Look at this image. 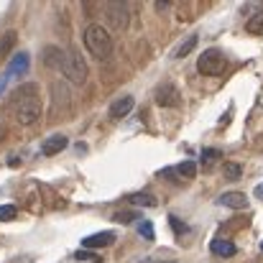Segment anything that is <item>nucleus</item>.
Returning <instances> with one entry per match:
<instances>
[{"label": "nucleus", "mask_w": 263, "mask_h": 263, "mask_svg": "<svg viewBox=\"0 0 263 263\" xmlns=\"http://www.w3.org/2000/svg\"><path fill=\"white\" fill-rule=\"evenodd\" d=\"M138 217H141L138 212H118L112 220H115V222H133V220H138Z\"/></svg>", "instance_id": "nucleus-23"}, {"label": "nucleus", "mask_w": 263, "mask_h": 263, "mask_svg": "<svg viewBox=\"0 0 263 263\" xmlns=\"http://www.w3.org/2000/svg\"><path fill=\"white\" fill-rule=\"evenodd\" d=\"M115 243V233H95L82 240V248H105Z\"/></svg>", "instance_id": "nucleus-12"}, {"label": "nucleus", "mask_w": 263, "mask_h": 263, "mask_svg": "<svg viewBox=\"0 0 263 263\" xmlns=\"http://www.w3.org/2000/svg\"><path fill=\"white\" fill-rule=\"evenodd\" d=\"M246 28H248V33H253V36H263V10L253 13V15L248 18Z\"/></svg>", "instance_id": "nucleus-16"}, {"label": "nucleus", "mask_w": 263, "mask_h": 263, "mask_svg": "<svg viewBox=\"0 0 263 263\" xmlns=\"http://www.w3.org/2000/svg\"><path fill=\"white\" fill-rule=\"evenodd\" d=\"M156 102L161 107H179L181 105V95H179L176 85H172V82L161 85V87L156 89Z\"/></svg>", "instance_id": "nucleus-7"}, {"label": "nucleus", "mask_w": 263, "mask_h": 263, "mask_svg": "<svg viewBox=\"0 0 263 263\" xmlns=\"http://www.w3.org/2000/svg\"><path fill=\"white\" fill-rule=\"evenodd\" d=\"M28 62H31L28 51H18V54H13V59L8 62V69H5V80H15V77L26 74V72H28Z\"/></svg>", "instance_id": "nucleus-6"}, {"label": "nucleus", "mask_w": 263, "mask_h": 263, "mask_svg": "<svg viewBox=\"0 0 263 263\" xmlns=\"http://www.w3.org/2000/svg\"><path fill=\"white\" fill-rule=\"evenodd\" d=\"M194 46H197V33H192V36H189L186 41H181V46H179V49L174 51V57H176V59L186 57V54H189V51H192Z\"/></svg>", "instance_id": "nucleus-17"}, {"label": "nucleus", "mask_w": 263, "mask_h": 263, "mask_svg": "<svg viewBox=\"0 0 263 263\" xmlns=\"http://www.w3.org/2000/svg\"><path fill=\"white\" fill-rule=\"evenodd\" d=\"M133 105H136V100H133L130 95H125V97H118V100L110 105V118H112V120H123L125 115H130Z\"/></svg>", "instance_id": "nucleus-10"}, {"label": "nucleus", "mask_w": 263, "mask_h": 263, "mask_svg": "<svg viewBox=\"0 0 263 263\" xmlns=\"http://www.w3.org/2000/svg\"><path fill=\"white\" fill-rule=\"evenodd\" d=\"M15 41H18V33H15V31H5V33H3V39H0V62L13 51Z\"/></svg>", "instance_id": "nucleus-15"}, {"label": "nucleus", "mask_w": 263, "mask_h": 263, "mask_svg": "<svg viewBox=\"0 0 263 263\" xmlns=\"http://www.w3.org/2000/svg\"><path fill=\"white\" fill-rule=\"evenodd\" d=\"M5 82H8V80H5V77H0V92L5 89Z\"/></svg>", "instance_id": "nucleus-28"}, {"label": "nucleus", "mask_w": 263, "mask_h": 263, "mask_svg": "<svg viewBox=\"0 0 263 263\" xmlns=\"http://www.w3.org/2000/svg\"><path fill=\"white\" fill-rule=\"evenodd\" d=\"M125 202L133 204V207H156L159 204V199L151 192H133V194L125 197Z\"/></svg>", "instance_id": "nucleus-13"}, {"label": "nucleus", "mask_w": 263, "mask_h": 263, "mask_svg": "<svg viewBox=\"0 0 263 263\" xmlns=\"http://www.w3.org/2000/svg\"><path fill=\"white\" fill-rule=\"evenodd\" d=\"M138 235L146 238V240H154L156 233H154V222L151 220H138Z\"/></svg>", "instance_id": "nucleus-18"}, {"label": "nucleus", "mask_w": 263, "mask_h": 263, "mask_svg": "<svg viewBox=\"0 0 263 263\" xmlns=\"http://www.w3.org/2000/svg\"><path fill=\"white\" fill-rule=\"evenodd\" d=\"M220 156H222V154H220L217 148H204V151H202V164H204V166H210V164L220 161Z\"/></svg>", "instance_id": "nucleus-21"}, {"label": "nucleus", "mask_w": 263, "mask_h": 263, "mask_svg": "<svg viewBox=\"0 0 263 263\" xmlns=\"http://www.w3.org/2000/svg\"><path fill=\"white\" fill-rule=\"evenodd\" d=\"M10 102L15 107V120L21 125H33L41 118V97L36 85H21L10 95Z\"/></svg>", "instance_id": "nucleus-1"}, {"label": "nucleus", "mask_w": 263, "mask_h": 263, "mask_svg": "<svg viewBox=\"0 0 263 263\" xmlns=\"http://www.w3.org/2000/svg\"><path fill=\"white\" fill-rule=\"evenodd\" d=\"M220 207H230V210H246L248 207V197L243 192H225L217 197Z\"/></svg>", "instance_id": "nucleus-9"}, {"label": "nucleus", "mask_w": 263, "mask_h": 263, "mask_svg": "<svg viewBox=\"0 0 263 263\" xmlns=\"http://www.w3.org/2000/svg\"><path fill=\"white\" fill-rule=\"evenodd\" d=\"M15 215H18V210H15V204H3V207H0V222H8V220H15Z\"/></svg>", "instance_id": "nucleus-22"}, {"label": "nucleus", "mask_w": 263, "mask_h": 263, "mask_svg": "<svg viewBox=\"0 0 263 263\" xmlns=\"http://www.w3.org/2000/svg\"><path fill=\"white\" fill-rule=\"evenodd\" d=\"M156 176H159V179H169V181H174V184L179 181V174H176L174 169H161Z\"/></svg>", "instance_id": "nucleus-26"}, {"label": "nucleus", "mask_w": 263, "mask_h": 263, "mask_svg": "<svg viewBox=\"0 0 263 263\" xmlns=\"http://www.w3.org/2000/svg\"><path fill=\"white\" fill-rule=\"evenodd\" d=\"M62 72L64 77L72 82V85H82L85 77H87V67H85V59L77 49H69L64 54V62H62Z\"/></svg>", "instance_id": "nucleus-3"}, {"label": "nucleus", "mask_w": 263, "mask_h": 263, "mask_svg": "<svg viewBox=\"0 0 263 263\" xmlns=\"http://www.w3.org/2000/svg\"><path fill=\"white\" fill-rule=\"evenodd\" d=\"M261 251H263V240H261Z\"/></svg>", "instance_id": "nucleus-30"}, {"label": "nucleus", "mask_w": 263, "mask_h": 263, "mask_svg": "<svg viewBox=\"0 0 263 263\" xmlns=\"http://www.w3.org/2000/svg\"><path fill=\"white\" fill-rule=\"evenodd\" d=\"M85 46L89 49V54L95 59H107L110 51H112V36H110V31L105 26L92 23L85 31Z\"/></svg>", "instance_id": "nucleus-2"}, {"label": "nucleus", "mask_w": 263, "mask_h": 263, "mask_svg": "<svg viewBox=\"0 0 263 263\" xmlns=\"http://www.w3.org/2000/svg\"><path fill=\"white\" fill-rule=\"evenodd\" d=\"M105 21H107L112 28L123 31V28L128 26V8H125L123 3H107V5H105Z\"/></svg>", "instance_id": "nucleus-5"}, {"label": "nucleus", "mask_w": 263, "mask_h": 263, "mask_svg": "<svg viewBox=\"0 0 263 263\" xmlns=\"http://www.w3.org/2000/svg\"><path fill=\"white\" fill-rule=\"evenodd\" d=\"M176 174L184 176V179H194L197 176V164L194 161H184V164L176 166Z\"/></svg>", "instance_id": "nucleus-19"}, {"label": "nucleus", "mask_w": 263, "mask_h": 263, "mask_svg": "<svg viewBox=\"0 0 263 263\" xmlns=\"http://www.w3.org/2000/svg\"><path fill=\"white\" fill-rule=\"evenodd\" d=\"M256 197H258V199H263V181L256 186Z\"/></svg>", "instance_id": "nucleus-27"}, {"label": "nucleus", "mask_w": 263, "mask_h": 263, "mask_svg": "<svg viewBox=\"0 0 263 263\" xmlns=\"http://www.w3.org/2000/svg\"><path fill=\"white\" fill-rule=\"evenodd\" d=\"M210 251H212L215 256H220V258H233V256L238 253L235 243H233V240H225V238H215V240L210 243Z\"/></svg>", "instance_id": "nucleus-11"}, {"label": "nucleus", "mask_w": 263, "mask_h": 263, "mask_svg": "<svg viewBox=\"0 0 263 263\" xmlns=\"http://www.w3.org/2000/svg\"><path fill=\"white\" fill-rule=\"evenodd\" d=\"M169 222H172V228H174V233L176 235H181V233H186V225L176 217V215H169Z\"/></svg>", "instance_id": "nucleus-24"}, {"label": "nucleus", "mask_w": 263, "mask_h": 263, "mask_svg": "<svg viewBox=\"0 0 263 263\" xmlns=\"http://www.w3.org/2000/svg\"><path fill=\"white\" fill-rule=\"evenodd\" d=\"M222 172H225V176H228L230 181H235V179H240V174H243V169H240V164H235V161H228V164L222 166Z\"/></svg>", "instance_id": "nucleus-20"}, {"label": "nucleus", "mask_w": 263, "mask_h": 263, "mask_svg": "<svg viewBox=\"0 0 263 263\" xmlns=\"http://www.w3.org/2000/svg\"><path fill=\"white\" fill-rule=\"evenodd\" d=\"M197 69L204 77H217L225 72V57L220 49H207L199 59H197Z\"/></svg>", "instance_id": "nucleus-4"}, {"label": "nucleus", "mask_w": 263, "mask_h": 263, "mask_svg": "<svg viewBox=\"0 0 263 263\" xmlns=\"http://www.w3.org/2000/svg\"><path fill=\"white\" fill-rule=\"evenodd\" d=\"M74 258H77V261H92V263H102V258H100V256H92V253H87V251H77V253H74Z\"/></svg>", "instance_id": "nucleus-25"}, {"label": "nucleus", "mask_w": 263, "mask_h": 263, "mask_svg": "<svg viewBox=\"0 0 263 263\" xmlns=\"http://www.w3.org/2000/svg\"><path fill=\"white\" fill-rule=\"evenodd\" d=\"M64 54H67V51H62V49H57V46H46L41 57H44V64H46V67H62Z\"/></svg>", "instance_id": "nucleus-14"}, {"label": "nucleus", "mask_w": 263, "mask_h": 263, "mask_svg": "<svg viewBox=\"0 0 263 263\" xmlns=\"http://www.w3.org/2000/svg\"><path fill=\"white\" fill-rule=\"evenodd\" d=\"M138 263H161V261H154V258H143V261H138Z\"/></svg>", "instance_id": "nucleus-29"}, {"label": "nucleus", "mask_w": 263, "mask_h": 263, "mask_svg": "<svg viewBox=\"0 0 263 263\" xmlns=\"http://www.w3.org/2000/svg\"><path fill=\"white\" fill-rule=\"evenodd\" d=\"M67 136L64 133H54V136H49L44 143H41V154L44 156H57V154H62L64 148H67Z\"/></svg>", "instance_id": "nucleus-8"}]
</instances>
